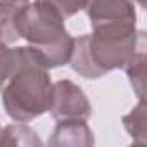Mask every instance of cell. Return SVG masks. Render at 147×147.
Wrapping results in <instances>:
<instances>
[{"label":"cell","mask_w":147,"mask_h":147,"mask_svg":"<svg viewBox=\"0 0 147 147\" xmlns=\"http://www.w3.org/2000/svg\"><path fill=\"white\" fill-rule=\"evenodd\" d=\"M144 42L145 40H142L137 52L125 66L130 83H131V87L137 92L140 100H144V92H145V43Z\"/></svg>","instance_id":"cell-8"},{"label":"cell","mask_w":147,"mask_h":147,"mask_svg":"<svg viewBox=\"0 0 147 147\" xmlns=\"http://www.w3.org/2000/svg\"><path fill=\"white\" fill-rule=\"evenodd\" d=\"M138 4H140L142 7H145V0H138Z\"/></svg>","instance_id":"cell-14"},{"label":"cell","mask_w":147,"mask_h":147,"mask_svg":"<svg viewBox=\"0 0 147 147\" xmlns=\"http://www.w3.org/2000/svg\"><path fill=\"white\" fill-rule=\"evenodd\" d=\"M144 33L135 21H116L94 26L92 35H82L73 43L69 64L88 80L104 76L113 69L125 67L142 43Z\"/></svg>","instance_id":"cell-1"},{"label":"cell","mask_w":147,"mask_h":147,"mask_svg":"<svg viewBox=\"0 0 147 147\" xmlns=\"http://www.w3.org/2000/svg\"><path fill=\"white\" fill-rule=\"evenodd\" d=\"M38 2H43L49 7H52L62 19L75 16L87 5V0H38Z\"/></svg>","instance_id":"cell-12"},{"label":"cell","mask_w":147,"mask_h":147,"mask_svg":"<svg viewBox=\"0 0 147 147\" xmlns=\"http://www.w3.org/2000/svg\"><path fill=\"white\" fill-rule=\"evenodd\" d=\"M30 64H40L45 67L40 54L33 47L28 45L9 49L7 45H0V90L14 75H18L23 67Z\"/></svg>","instance_id":"cell-6"},{"label":"cell","mask_w":147,"mask_h":147,"mask_svg":"<svg viewBox=\"0 0 147 147\" xmlns=\"http://www.w3.org/2000/svg\"><path fill=\"white\" fill-rule=\"evenodd\" d=\"M85 9L92 26L116 21H137L135 0H87Z\"/></svg>","instance_id":"cell-5"},{"label":"cell","mask_w":147,"mask_h":147,"mask_svg":"<svg viewBox=\"0 0 147 147\" xmlns=\"http://www.w3.org/2000/svg\"><path fill=\"white\" fill-rule=\"evenodd\" d=\"M28 4H30V0H0V19H2L9 28H12L16 31L14 21L19 16V12L28 7Z\"/></svg>","instance_id":"cell-11"},{"label":"cell","mask_w":147,"mask_h":147,"mask_svg":"<svg viewBox=\"0 0 147 147\" xmlns=\"http://www.w3.org/2000/svg\"><path fill=\"white\" fill-rule=\"evenodd\" d=\"M50 114L57 119H88L92 116V106L83 90L69 80H59L52 85V95L49 104Z\"/></svg>","instance_id":"cell-4"},{"label":"cell","mask_w":147,"mask_h":147,"mask_svg":"<svg viewBox=\"0 0 147 147\" xmlns=\"http://www.w3.org/2000/svg\"><path fill=\"white\" fill-rule=\"evenodd\" d=\"M18 38H19L18 33L12 28H9L2 19H0V45H9V43L16 42Z\"/></svg>","instance_id":"cell-13"},{"label":"cell","mask_w":147,"mask_h":147,"mask_svg":"<svg viewBox=\"0 0 147 147\" xmlns=\"http://www.w3.org/2000/svg\"><path fill=\"white\" fill-rule=\"evenodd\" d=\"M123 126L135 144H145V102L140 100L126 116H123Z\"/></svg>","instance_id":"cell-10"},{"label":"cell","mask_w":147,"mask_h":147,"mask_svg":"<svg viewBox=\"0 0 147 147\" xmlns=\"http://www.w3.org/2000/svg\"><path fill=\"white\" fill-rule=\"evenodd\" d=\"M0 145H42L38 135L23 123H14L0 130Z\"/></svg>","instance_id":"cell-9"},{"label":"cell","mask_w":147,"mask_h":147,"mask_svg":"<svg viewBox=\"0 0 147 147\" xmlns=\"http://www.w3.org/2000/svg\"><path fill=\"white\" fill-rule=\"evenodd\" d=\"M49 145H94V133L85 119H62L57 121Z\"/></svg>","instance_id":"cell-7"},{"label":"cell","mask_w":147,"mask_h":147,"mask_svg":"<svg viewBox=\"0 0 147 147\" xmlns=\"http://www.w3.org/2000/svg\"><path fill=\"white\" fill-rule=\"evenodd\" d=\"M14 26L18 35L40 54L47 69L69 62L75 38L67 33L64 19L47 4L38 0L28 4L16 18Z\"/></svg>","instance_id":"cell-2"},{"label":"cell","mask_w":147,"mask_h":147,"mask_svg":"<svg viewBox=\"0 0 147 147\" xmlns=\"http://www.w3.org/2000/svg\"><path fill=\"white\" fill-rule=\"evenodd\" d=\"M52 80L49 69L40 64H30L14 75L2 92L4 109L11 119L26 123L49 111L52 95Z\"/></svg>","instance_id":"cell-3"}]
</instances>
